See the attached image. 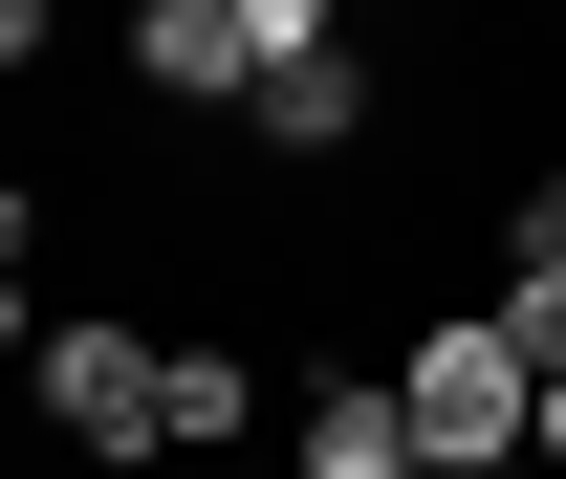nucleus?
Listing matches in <instances>:
<instances>
[{"label": "nucleus", "instance_id": "f257e3e1", "mask_svg": "<svg viewBox=\"0 0 566 479\" xmlns=\"http://www.w3.org/2000/svg\"><path fill=\"white\" fill-rule=\"evenodd\" d=\"M523 393H545V348L501 327V305H436V327L392 348V414H415L436 479H501V458H523Z\"/></svg>", "mask_w": 566, "mask_h": 479}, {"label": "nucleus", "instance_id": "f03ea898", "mask_svg": "<svg viewBox=\"0 0 566 479\" xmlns=\"http://www.w3.org/2000/svg\"><path fill=\"white\" fill-rule=\"evenodd\" d=\"M153 348H175V327H132V305H66V327L22 348V393H44L66 458H153Z\"/></svg>", "mask_w": 566, "mask_h": 479}, {"label": "nucleus", "instance_id": "7ed1b4c3", "mask_svg": "<svg viewBox=\"0 0 566 479\" xmlns=\"http://www.w3.org/2000/svg\"><path fill=\"white\" fill-rule=\"evenodd\" d=\"M132 87H153V110H240V87H262L240 0H132Z\"/></svg>", "mask_w": 566, "mask_h": 479}, {"label": "nucleus", "instance_id": "20e7f679", "mask_svg": "<svg viewBox=\"0 0 566 479\" xmlns=\"http://www.w3.org/2000/svg\"><path fill=\"white\" fill-rule=\"evenodd\" d=\"M240 132H262V153H305V175H327V153L370 132V66H349V44H305V66H262V87H240Z\"/></svg>", "mask_w": 566, "mask_h": 479}, {"label": "nucleus", "instance_id": "39448f33", "mask_svg": "<svg viewBox=\"0 0 566 479\" xmlns=\"http://www.w3.org/2000/svg\"><path fill=\"white\" fill-rule=\"evenodd\" d=\"M240 414H262V371H240L218 327H175V348H153V458H218Z\"/></svg>", "mask_w": 566, "mask_h": 479}, {"label": "nucleus", "instance_id": "423d86ee", "mask_svg": "<svg viewBox=\"0 0 566 479\" xmlns=\"http://www.w3.org/2000/svg\"><path fill=\"white\" fill-rule=\"evenodd\" d=\"M283 479H436V458H415V414H392V371H370V393H305V458Z\"/></svg>", "mask_w": 566, "mask_h": 479}, {"label": "nucleus", "instance_id": "0eeeda50", "mask_svg": "<svg viewBox=\"0 0 566 479\" xmlns=\"http://www.w3.org/2000/svg\"><path fill=\"white\" fill-rule=\"evenodd\" d=\"M22 262H44V197H22V175H0V283H22Z\"/></svg>", "mask_w": 566, "mask_h": 479}, {"label": "nucleus", "instance_id": "6e6552de", "mask_svg": "<svg viewBox=\"0 0 566 479\" xmlns=\"http://www.w3.org/2000/svg\"><path fill=\"white\" fill-rule=\"evenodd\" d=\"M523 458H545V479H566V371H545V393H523Z\"/></svg>", "mask_w": 566, "mask_h": 479}, {"label": "nucleus", "instance_id": "1a4fd4ad", "mask_svg": "<svg viewBox=\"0 0 566 479\" xmlns=\"http://www.w3.org/2000/svg\"><path fill=\"white\" fill-rule=\"evenodd\" d=\"M44 22H66V0H0V66H44Z\"/></svg>", "mask_w": 566, "mask_h": 479}, {"label": "nucleus", "instance_id": "9d476101", "mask_svg": "<svg viewBox=\"0 0 566 479\" xmlns=\"http://www.w3.org/2000/svg\"><path fill=\"white\" fill-rule=\"evenodd\" d=\"M0 348H44V305H22V283H0Z\"/></svg>", "mask_w": 566, "mask_h": 479}, {"label": "nucleus", "instance_id": "9b49d317", "mask_svg": "<svg viewBox=\"0 0 566 479\" xmlns=\"http://www.w3.org/2000/svg\"><path fill=\"white\" fill-rule=\"evenodd\" d=\"M501 479H545V458H501Z\"/></svg>", "mask_w": 566, "mask_h": 479}]
</instances>
